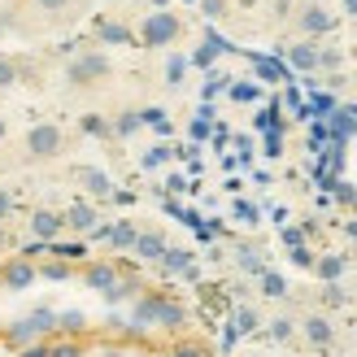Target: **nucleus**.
<instances>
[{"mask_svg":"<svg viewBox=\"0 0 357 357\" xmlns=\"http://www.w3.org/2000/svg\"><path fill=\"white\" fill-rule=\"evenodd\" d=\"M305 31H327V13L310 9V13H305Z\"/></svg>","mask_w":357,"mask_h":357,"instance_id":"11","label":"nucleus"},{"mask_svg":"<svg viewBox=\"0 0 357 357\" xmlns=\"http://www.w3.org/2000/svg\"><path fill=\"white\" fill-rule=\"evenodd\" d=\"M87 283H92V288H109L114 271H109V266H92V271H87Z\"/></svg>","mask_w":357,"mask_h":357,"instance_id":"7","label":"nucleus"},{"mask_svg":"<svg viewBox=\"0 0 357 357\" xmlns=\"http://www.w3.org/2000/svg\"><path fill=\"white\" fill-rule=\"evenodd\" d=\"M178 357H196V353H178Z\"/></svg>","mask_w":357,"mask_h":357,"instance_id":"20","label":"nucleus"},{"mask_svg":"<svg viewBox=\"0 0 357 357\" xmlns=\"http://www.w3.org/2000/svg\"><path fill=\"white\" fill-rule=\"evenodd\" d=\"M139 253H144V257H157V253H162V240H139Z\"/></svg>","mask_w":357,"mask_h":357,"instance_id":"14","label":"nucleus"},{"mask_svg":"<svg viewBox=\"0 0 357 357\" xmlns=\"http://www.w3.org/2000/svg\"><path fill=\"white\" fill-rule=\"evenodd\" d=\"M26 357H48V349H35V344H31V349H26Z\"/></svg>","mask_w":357,"mask_h":357,"instance_id":"17","label":"nucleus"},{"mask_svg":"<svg viewBox=\"0 0 357 357\" xmlns=\"http://www.w3.org/2000/svg\"><path fill=\"white\" fill-rule=\"evenodd\" d=\"M26 153L35 157V162H44V157H57V153H61V131L48 127V122L31 127V131H26Z\"/></svg>","mask_w":357,"mask_h":357,"instance_id":"1","label":"nucleus"},{"mask_svg":"<svg viewBox=\"0 0 357 357\" xmlns=\"http://www.w3.org/2000/svg\"><path fill=\"white\" fill-rule=\"evenodd\" d=\"M9 209H13V201H9V192H0V222L9 218Z\"/></svg>","mask_w":357,"mask_h":357,"instance_id":"16","label":"nucleus"},{"mask_svg":"<svg viewBox=\"0 0 357 357\" xmlns=\"http://www.w3.org/2000/svg\"><path fill=\"white\" fill-rule=\"evenodd\" d=\"M35 335H40V331L31 327V318H22V323H13V327H9V344H17V349H31V344H35Z\"/></svg>","mask_w":357,"mask_h":357,"instance_id":"6","label":"nucleus"},{"mask_svg":"<svg viewBox=\"0 0 357 357\" xmlns=\"http://www.w3.org/2000/svg\"><path fill=\"white\" fill-rule=\"evenodd\" d=\"M17 83V66L9 57H0V87H13Z\"/></svg>","mask_w":357,"mask_h":357,"instance_id":"8","label":"nucleus"},{"mask_svg":"<svg viewBox=\"0 0 357 357\" xmlns=\"http://www.w3.org/2000/svg\"><path fill=\"white\" fill-rule=\"evenodd\" d=\"M174 31H178V26H174V17H170V13H157V17H149L144 40H149V44H166Z\"/></svg>","mask_w":357,"mask_h":357,"instance_id":"5","label":"nucleus"},{"mask_svg":"<svg viewBox=\"0 0 357 357\" xmlns=\"http://www.w3.org/2000/svg\"><path fill=\"white\" fill-rule=\"evenodd\" d=\"M87 183H92V192H100V196L109 192V183H105V174H100V170H87Z\"/></svg>","mask_w":357,"mask_h":357,"instance_id":"12","label":"nucleus"},{"mask_svg":"<svg viewBox=\"0 0 357 357\" xmlns=\"http://www.w3.org/2000/svg\"><path fill=\"white\" fill-rule=\"evenodd\" d=\"M35 275H40V271H35V266H31L26 257H13V261H5V266H0V283H5V288H13V292L31 288V283H35Z\"/></svg>","mask_w":357,"mask_h":357,"instance_id":"2","label":"nucleus"},{"mask_svg":"<svg viewBox=\"0 0 357 357\" xmlns=\"http://www.w3.org/2000/svg\"><path fill=\"white\" fill-rule=\"evenodd\" d=\"M0 244H5V222H0Z\"/></svg>","mask_w":357,"mask_h":357,"instance_id":"19","label":"nucleus"},{"mask_svg":"<svg viewBox=\"0 0 357 357\" xmlns=\"http://www.w3.org/2000/svg\"><path fill=\"white\" fill-rule=\"evenodd\" d=\"M310 340H318V344L331 340V327L323 323V318H310Z\"/></svg>","mask_w":357,"mask_h":357,"instance_id":"9","label":"nucleus"},{"mask_svg":"<svg viewBox=\"0 0 357 357\" xmlns=\"http://www.w3.org/2000/svg\"><path fill=\"white\" fill-rule=\"evenodd\" d=\"M105 70H109V61H105L100 52H87V57H79L75 66H70V79L75 83H96Z\"/></svg>","mask_w":357,"mask_h":357,"instance_id":"3","label":"nucleus"},{"mask_svg":"<svg viewBox=\"0 0 357 357\" xmlns=\"http://www.w3.org/2000/svg\"><path fill=\"white\" fill-rule=\"evenodd\" d=\"M35 5H40V9H52V13H57V9H66V5H70V0H35Z\"/></svg>","mask_w":357,"mask_h":357,"instance_id":"15","label":"nucleus"},{"mask_svg":"<svg viewBox=\"0 0 357 357\" xmlns=\"http://www.w3.org/2000/svg\"><path fill=\"white\" fill-rule=\"evenodd\" d=\"M9 135V127H5V118H0V139H5Z\"/></svg>","mask_w":357,"mask_h":357,"instance_id":"18","label":"nucleus"},{"mask_svg":"<svg viewBox=\"0 0 357 357\" xmlns=\"http://www.w3.org/2000/svg\"><path fill=\"white\" fill-rule=\"evenodd\" d=\"M70 227H75V231H87V227H92V209H75V213H70Z\"/></svg>","mask_w":357,"mask_h":357,"instance_id":"10","label":"nucleus"},{"mask_svg":"<svg viewBox=\"0 0 357 357\" xmlns=\"http://www.w3.org/2000/svg\"><path fill=\"white\" fill-rule=\"evenodd\" d=\"M61 227H66V218H61V213H52V209L31 213V231H35L40 240H57V236H61Z\"/></svg>","mask_w":357,"mask_h":357,"instance_id":"4","label":"nucleus"},{"mask_svg":"<svg viewBox=\"0 0 357 357\" xmlns=\"http://www.w3.org/2000/svg\"><path fill=\"white\" fill-rule=\"evenodd\" d=\"M48 357H79V349H75V344H52Z\"/></svg>","mask_w":357,"mask_h":357,"instance_id":"13","label":"nucleus"}]
</instances>
